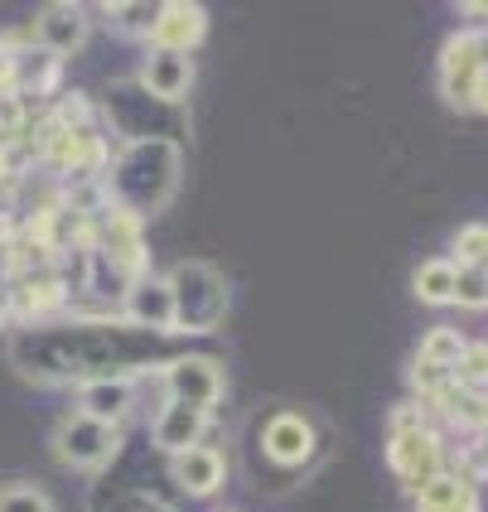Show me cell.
Segmentation results:
<instances>
[{
    "instance_id": "cell-28",
    "label": "cell",
    "mask_w": 488,
    "mask_h": 512,
    "mask_svg": "<svg viewBox=\"0 0 488 512\" xmlns=\"http://www.w3.org/2000/svg\"><path fill=\"white\" fill-rule=\"evenodd\" d=\"M5 324H10V290L0 285V329H5Z\"/></svg>"
},
{
    "instance_id": "cell-26",
    "label": "cell",
    "mask_w": 488,
    "mask_h": 512,
    "mask_svg": "<svg viewBox=\"0 0 488 512\" xmlns=\"http://www.w3.org/2000/svg\"><path fill=\"white\" fill-rule=\"evenodd\" d=\"M107 512H174V508L160 503V498H150V493H126V498H116Z\"/></svg>"
},
{
    "instance_id": "cell-19",
    "label": "cell",
    "mask_w": 488,
    "mask_h": 512,
    "mask_svg": "<svg viewBox=\"0 0 488 512\" xmlns=\"http://www.w3.org/2000/svg\"><path fill=\"white\" fill-rule=\"evenodd\" d=\"M416 300L421 305H455V261L435 256L426 266H416Z\"/></svg>"
},
{
    "instance_id": "cell-15",
    "label": "cell",
    "mask_w": 488,
    "mask_h": 512,
    "mask_svg": "<svg viewBox=\"0 0 488 512\" xmlns=\"http://www.w3.org/2000/svg\"><path fill=\"white\" fill-rule=\"evenodd\" d=\"M174 484L184 488V493H194V498H208V493H218L223 479H228V464L218 450H208V445H194V450H184V455H174Z\"/></svg>"
},
{
    "instance_id": "cell-5",
    "label": "cell",
    "mask_w": 488,
    "mask_h": 512,
    "mask_svg": "<svg viewBox=\"0 0 488 512\" xmlns=\"http://www.w3.org/2000/svg\"><path fill=\"white\" fill-rule=\"evenodd\" d=\"M488 78V29H464L445 44L440 54V87H445V102L455 107H474V92Z\"/></svg>"
},
{
    "instance_id": "cell-23",
    "label": "cell",
    "mask_w": 488,
    "mask_h": 512,
    "mask_svg": "<svg viewBox=\"0 0 488 512\" xmlns=\"http://www.w3.org/2000/svg\"><path fill=\"white\" fill-rule=\"evenodd\" d=\"M0 512H54V498L39 484H5L0 488Z\"/></svg>"
},
{
    "instance_id": "cell-2",
    "label": "cell",
    "mask_w": 488,
    "mask_h": 512,
    "mask_svg": "<svg viewBox=\"0 0 488 512\" xmlns=\"http://www.w3.org/2000/svg\"><path fill=\"white\" fill-rule=\"evenodd\" d=\"M179 179H184V165H179V145L170 136H141V141H131L107 165V174H102L112 208L141 218V223L179 194Z\"/></svg>"
},
{
    "instance_id": "cell-21",
    "label": "cell",
    "mask_w": 488,
    "mask_h": 512,
    "mask_svg": "<svg viewBox=\"0 0 488 512\" xmlns=\"http://www.w3.org/2000/svg\"><path fill=\"white\" fill-rule=\"evenodd\" d=\"M455 387L488 392V343H464L460 363H455Z\"/></svg>"
},
{
    "instance_id": "cell-24",
    "label": "cell",
    "mask_w": 488,
    "mask_h": 512,
    "mask_svg": "<svg viewBox=\"0 0 488 512\" xmlns=\"http://www.w3.org/2000/svg\"><path fill=\"white\" fill-rule=\"evenodd\" d=\"M455 266H488V223H469L455 237Z\"/></svg>"
},
{
    "instance_id": "cell-9",
    "label": "cell",
    "mask_w": 488,
    "mask_h": 512,
    "mask_svg": "<svg viewBox=\"0 0 488 512\" xmlns=\"http://www.w3.org/2000/svg\"><path fill=\"white\" fill-rule=\"evenodd\" d=\"M203 34H208V10L194 0H170V5H155V25H150V44L155 49H170V54H189L199 49Z\"/></svg>"
},
{
    "instance_id": "cell-16",
    "label": "cell",
    "mask_w": 488,
    "mask_h": 512,
    "mask_svg": "<svg viewBox=\"0 0 488 512\" xmlns=\"http://www.w3.org/2000/svg\"><path fill=\"white\" fill-rule=\"evenodd\" d=\"M203 430H208V416L179 406V401H165L160 416H155V445L170 450V455H184V450L203 445Z\"/></svg>"
},
{
    "instance_id": "cell-27",
    "label": "cell",
    "mask_w": 488,
    "mask_h": 512,
    "mask_svg": "<svg viewBox=\"0 0 488 512\" xmlns=\"http://www.w3.org/2000/svg\"><path fill=\"white\" fill-rule=\"evenodd\" d=\"M474 112H484V116H488V78L479 83V92H474Z\"/></svg>"
},
{
    "instance_id": "cell-8",
    "label": "cell",
    "mask_w": 488,
    "mask_h": 512,
    "mask_svg": "<svg viewBox=\"0 0 488 512\" xmlns=\"http://www.w3.org/2000/svg\"><path fill=\"white\" fill-rule=\"evenodd\" d=\"M73 305V285L54 276V271H39V276H29V281H15L10 290V319H20V324H49V319H63V310Z\"/></svg>"
},
{
    "instance_id": "cell-22",
    "label": "cell",
    "mask_w": 488,
    "mask_h": 512,
    "mask_svg": "<svg viewBox=\"0 0 488 512\" xmlns=\"http://www.w3.org/2000/svg\"><path fill=\"white\" fill-rule=\"evenodd\" d=\"M455 305L484 310L488 305V266H455Z\"/></svg>"
},
{
    "instance_id": "cell-10",
    "label": "cell",
    "mask_w": 488,
    "mask_h": 512,
    "mask_svg": "<svg viewBox=\"0 0 488 512\" xmlns=\"http://www.w3.org/2000/svg\"><path fill=\"white\" fill-rule=\"evenodd\" d=\"M121 319H131L141 329H155V334H174L170 281L165 276H150V271H145L141 281H131L126 295H121Z\"/></svg>"
},
{
    "instance_id": "cell-6",
    "label": "cell",
    "mask_w": 488,
    "mask_h": 512,
    "mask_svg": "<svg viewBox=\"0 0 488 512\" xmlns=\"http://www.w3.org/2000/svg\"><path fill=\"white\" fill-rule=\"evenodd\" d=\"M160 377H165V387H170V401L189 406V411H199V416H213L218 401H223V387H228L223 368H218L213 358H203V353L170 358V363L160 368Z\"/></svg>"
},
{
    "instance_id": "cell-1",
    "label": "cell",
    "mask_w": 488,
    "mask_h": 512,
    "mask_svg": "<svg viewBox=\"0 0 488 512\" xmlns=\"http://www.w3.org/2000/svg\"><path fill=\"white\" fill-rule=\"evenodd\" d=\"M136 348L112 334V324L68 314L58 324H34L10 339V363L29 382H97V377H126Z\"/></svg>"
},
{
    "instance_id": "cell-18",
    "label": "cell",
    "mask_w": 488,
    "mask_h": 512,
    "mask_svg": "<svg viewBox=\"0 0 488 512\" xmlns=\"http://www.w3.org/2000/svg\"><path fill=\"white\" fill-rule=\"evenodd\" d=\"M416 512H479V488L460 474H440L416 493Z\"/></svg>"
},
{
    "instance_id": "cell-14",
    "label": "cell",
    "mask_w": 488,
    "mask_h": 512,
    "mask_svg": "<svg viewBox=\"0 0 488 512\" xmlns=\"http://www.w3.org/2000/svg\"><path fill=\"white\" fill-rule=\"evenodd\" d=\"M131 406H136L131 377H97V382H83V392H78V411L92 421H107V426H121Z\"/></svg>"
},
{
    "instance_id": "cell-7",
    "label": "cell",
    "mask_w": 488,
    "mask_h": 512,
    "mask_svg": "<svg viewBox=\"0 0 488 512\" xmlns=\"http://www.w3.org/2000/svg\"><path fill=\"white\" fill-rule=\"evenodd\" d=\"M387 464H392V474H397L411 493H421L431 479L445 474V445H440V435H435L431 426L392 430V440H387Z\"/></svg>"
},
{
    "instance_id": "cell-13",
    "label": "cell",
    "mask_w": 488,
    "mask_h": 512,
    "mask_svg": "<svg viewBox=\"0 0 488 512\" xmlns=\"http://www.w3.org/2000/svg\"><path fill=\"white\" fill-rule=\"evenodd\" d=\"M261 445H266V459H276V464H305L310 450H315V430H310L305 416L281 411V416H271V421H266Z\"/></svg>"
},
{
    "instance_id": "cell-11",
    "label": "cell",
    "mask_w": 488,
    "mask_h": 512,
    "mask_svg": "<svg viewBox=\"0 0 488 512\" xmlns=\"http://www.w3.org/2000/svg\"><path fill=\"white\" fill-rule=\"evenodd\" d=\"M29 44L44 49V54H54V58L78 54V49L87 44L83 5H49V10H39V20H34V29H29Z\"/></svg>"
},
{
    "instance_id": "cell-3",
    "label": "cell",
    "mask_w": 488,
    "mask_h": 512,
    "mask_svg": "<svg viewBox=\"0 0 488 512\" xmlns=\"http://www.w3.org/2000/svg\"><path fill=\"white\" fill-rule=\"evenodd\" d=\"M170 300H174V329L184 334H213L228 319V281L213 261H179L170 276Z\"/></svg>"
},
{
    "instance_id": "cell-17",
    "label": "cell",
    "mask_w": 488,
    "mask_h": 512,
    "mask_svg": "<svg viewBox=\"0 0 488 512\" xmlns=\"http://www.w3.org/2000/svg\"><path fill=\"white\" fill-rule=\"evenodd\" d=\"M58 73H63V58L44 54V49H15V97H54L58 92Z\"/></svg>"
},
{
    "instance_id": "cell-20",
    "label": "cell",
    "mask_w": 488,
    "mask_h": 512,
    "mask_svg": "<svg viewBox=\"0 0 488 512\" xmlns=\"http://www.w3.org/2000/svg\"><path fill=\"white\" fill-rule=\"evenodd\" d=\"M464 353V339L460 329H431L426 339H421V353H416V363H426V368H440V372H455V363H460Z\"/></svg>"
},
{
    "instance_id": "cell-29",
    "label": "cell",
    "mask_w": 488,
    "mask_h": 512,
    "mask_svg": "<svg viewBox=\"0 0 488 512\" xmlns=\"http://www.w3.org/2000/svg\"><path fill=\"white\" fill-rule=\"evenodd\" d=\"M10 179H15V174L5 170V165H0V189H5V184H10Z\"/></svg>"
},
{
    "instance_id": "cell-25",
    "label": "cell",
    "mask_w": 488,
    "mask_h": 512,
    "mask_svg": "<svg viewBox=\"0 0 488 512\" xmlns=\"http://www.w3.org/2000/svg\"><path fill=\"white\" fill-rule=\"evenodd\" d=\"M102 10H107V20L116 29H141V34H150V25H155V5H102Z\"/></svg>"
},
{
    "instance_id": "cell-4",
    "label": "cell",
    "mask_w": 488,
    "mask_h": 512,
    "mask_svg": "<svg viewBox=\"0 0 488 512\" xmlns=\"http://www.w3.org/2000/svg\"><path fill=\"white\" fill-rule=\"evenodd\" d=\"M49 445H54V459L58 464H68V469H107L121 450V430L107 426V421H92L83 411H73V416H63L49 435Z\"/></svg>"
},
{
    "instance_id": "cell-12",
    "label": "cell",
    "mask_w": 488,
    "mask_h": 512,
    "mask_svg": "<svg viewBox=\"0 0 488 512\" xmlns=\"http://www.w3.org/2000/svg\"><path fill=\"white\" fill-rule=\"evenodd\" d=\"M189 87H194V63H189V54L150 49V58H145V68H141V92H145V97L179 102Z\"/></svg>"
}]
</instances>
